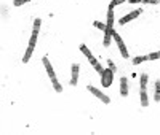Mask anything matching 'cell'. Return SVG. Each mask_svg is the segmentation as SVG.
<instances>
[{
  "mask_svg": "<svg viewBox=\"0 0 160 135\" xmlns=\"http://www.w3.org/2000/svg\"><path fill=\"white\" fill-rule=\"evenodd\" d=\"M51 83H53V88H54V91L56 92H62V86L58 83V80H51Z\"/></svg>",
  "mask_w": 160,
  "mask_h": 135,
  "instance_id": "ac0fdd59",
  "label": "cell"
},
{
  "mask_svg": "<svg viewBox=\"0 0 160 135\" xmlns=\"http://www.w3.org/2000/svg\"><path fill=\"white\" fill-rule=\"evenodd\" d=\"M106 27H114V8H109L107 11V24Z\"/></svg>",
  "mask_w": 160,
  "mask_h": 135,
  "instance_id": "ba28073f",
  "label": "cell"
},
{
  "mask_svg": "<svg viewBox=\"0 0 160 135\" xmlns=\"http://www.w3.org/2000/svg\"><path fill=\"white\" fill-rule=\"evenodd\" d=\"M147 81H149L147 73H143L141 75V89H146V86H147Z\"/></svg>",
  "mask_w": 160,
  "mask_h": 135,
  "instance_id": "5bb4252c",
  "label": "cell"
},
{
  "mask_svg": "<svg viewBox=\"0 0 160 135\" xmlns=\"http://www.w3.org/2000/svg\"><path fill=\"white\" fill-rule=\"evenodd\" d=\"M141 105L143 106H147L149 105V97H147V92H146V89H141Z\"/></svg>",
  "mask_w": 160,
  "mask_h": 135,
  "instance_id": "9c48e42d",
  "label": "cell"
},
{
  "mask_svg": "<svg viewBox=\"0 0 160 135\" xmlns=\"http://www.w3.org/2000/svg\"><path fill=\"white\" fill-rule=\"evenodd\" d=\"M27 2V0H15V2H13V5L15 6H21V5H24Z\"/></svg>",
  "mask_w": 160,
  "mask_h": 135,
  "instance_id": "7402d4cb",
  "label": "cell"
},
{
  "mask_svg": "<svg viewBox=\"0 0 160 135\" xmlns=\"http://www.w3.org/2000/svg\"><path fill=\"white\" fill-rule=\"evenodd\" d=\"M127 2H130V3H140V2H143V0H127Z\"/></svg>",
  "mask_w": 160,
  "mask_h": 135,
  "instance_id": "d4e9b609",
  "label": "cell"
},
{
  "mask_svg": "<svg viewBox=\"0 0 160 135\" xmlns=\"http://www.w3.org/2000/svg\"><path fill=\"white\" fill-rule=\"evenodd\" d=\"M144 3H158L160 0H143Z\"/></svg>",
  "mask_w": 160,
  "mask_h": 135,
  "instance_id": "cb8c5ba5",
  "label": "cell"
},
{
  "mask_svg": "<svg viewBox=\"0 0 160 135\" xmlns=\"http://www.w3.org/2000/svg\"><path fill=\"white\" fill-rule=\"evenodd\" d=\"M120 94L122 97H127L128 95V81H127V78H120Z\"/></svg>",
  "mask_w": 160,
  "mask_h": 135,
  "instance_id": "52a82bcc",
  "label": "cell"
},
{
  "mask_svg": "<svg viewBox=\"0 0 160 135\" xmlns=\"http://www.w3.org/2000/svg\"><path fill=\"white\" fill-rule=\"evenodd\" d=\"M90 62H91V65H93V68H95V70H96V72H98V73H102V72H104V68H102V67L99 65V62H98V61H96L95 57H93V59H90Z\"/></svg>",
  "mask_w": 160,
  "mask_h": 135,
  "instance_id": "30bf717a",
  "label": "cell"
},
{
  "mask_svg": "<svg viewBox=\"0 0 160 135\" xmlns=\"http://www.w3.org/2000/svg\"><path fill=\"white\" fill-rule=\"evenodd\" d=\"M112 38L117 41V45H119V49H120V53H122V57L127 59V57H128V51H127V46H125L123 40L120 38V35L117 33V32H114V33H112Z\"/></svg>",
  "mask_w": 160,
  "mask_h": 135,
  "instance_id": "3957f363",
  "label": "cell"
},
{
  "mask_svg": "<svg viewBox=\"0 0 160 135\" xmlns=\"http://www.w3.org/2000/svg\"><path fill=\"white\" fill-rule=\"evenodd\" d=\"M37 37H39V33L32 32V37H31V40H29V46H35V43H37Z\"/></svg>",
  "mask_w": 160,
  "mask_h": 135,
  "instance_id": "e0dca14e",
  "label": "cell"
},
{
  "mask_svg": "<svg viewBox=\"0 0 160 135\" xmlns=\"http://www.w3.org/2000/svg\"><path fill=\"white\" fill-rule=\"evenodd\" d=\"M155 59H160V51H157V53H151V54L147 56V61H155Z\"/></svg>",
  "mask_w": 160,
  "mask_h": 135,
  "instance_id": "d6986e66",
  "label": "cell"
},
{
  "mask_svg": "<svg viewBox=\"0 0 160 135\" xmlns=\"http://www.w3.org/2000/svg\"><path fill=\"white\" fill-rule=\"evenodd\" d=\"M123 2H127V0H112V2L109 3V8H114V6H117V5H122Z\"/></svg>",
  "mask_w": 160,
  "mask_h": 135,
  "instance_id": "44dd1931",
  "label": "cell"
},
{
  "mask_svg": "<svg viewBox=\"0 0 160 135\" xmlns=\"http://www.w3.org/2000/svg\"><path fill=\"white\" fill-rule=\"evenodd\" d=\"M32 53H34V46H29V48L26 49V54H24V57H23V62H24V64L29 62V59H31Z\"/></svg>",
  "mask_w": 160,
  "mask_h": 135,
  "instance_id": "8fae6325",
  "label": "cell"
},
{
  "mask_svg": "<svg viewBox=\"0 0 160 135\" xmlns=\"http://www.w3.org/2000/svg\"><path fill=\"white\" fill-rule=\"evenodd\" d=\"M107 64H109V68L112 70V72H115V65H114V62H110V61H107Z\"/></svg>",
  "mask_w": 160,
  "mask_h": 135,
  "instance_id": "603a6c76",
  "label": "cell"
},
{
  "mask_svg": "<svg viewBox=\"0 0 160 135\" xmlns=\"http://www.w3.org/2000/svg\"><path fill=\"white\" fill-rule=\"evenodd\" d=\"M93 26L96 27V29H99V30H106V24L99 22V21H95V22H93Z\"/></svg>",
  "mask_w": 160,
  "mask_h": 135,
  "instance_id": "ffe728a7",
  "label": "cell"
},
{
  "mask_svg": "<svg viewBox=\"0 0 160 135\" xmlns=\"http://www.w3.org/2000/svg\"><path fill=\"white\" fill-rule=\"evenodd\" d=\"M42 62H43L45 70H47L48 76H50V80H56V76H54V70H53V67H51V64H50V61H48V57H47V56H43V59H42Z\"/></svg>",
  "mask_w": 160,
  "mask_h": 135,
  "instance_id": "5b68a950",
  "label": "cell"
},
{
  "mask_svg": "<svg viewBox=\"0 0 160 135\" xmlns=\"http://www.w3.org/2000/svg\"><path fill=\"white\" fill-rule=\"evenodd\" d=\"M79 83V65L77 64H72V76H71V84L75 86Z\"/></svg>",
  "mask_w": 160,
  "mask_h": 135,
  "instance_id": "8992f818",
  "label": "cell"
},
{
  "mask_svg": "<svg viewBox=\"0 0 160 135\" xmlns=\"http://www.w3.org/2000/svg\"><path fill=\"white\" fill-rule=\"evenodd\" d=\"M146 61H147V56H138V57L133 59V64H143Z\"/></svg>",
  "mask_w": 160,
  "mask_h": 135,
  "instance_id": "2e32d148",
  "label": "cell"
},
{
  "mask_svg": "<svg viewBox=\"0 0 160 135\" xmlns=\"http://www.w3.org/2000/svg\"><path fill=\"white\" fill-rule=\"evenodd\" d=\"M112 81H114V72L109 67L104 68V72L101 73V84H102V88H109L110 84H112Z\"/></svg>",
  "mask_w": 160,
  "mask_h": 135,
  "instance_id": "6da1fadb",
  "label": "cell"
},
{
  "mask_svg": "<svg viewBox=\"0 0 160 135\" xmlns=\"http://www.w3.org/2000/svg\"><path fill=\"white\" fill-rule=\"evenodd\" d=\"M80 51H82L83 54H85L88 59H93V57H95V56L91 54V51H90V49H88V48H87L85 45H80Z\"/></svg>",
  "mask_w": 160,
  "mask_h": 135,
  "instance_id": "7c38bea8",
  "label": "cell"
},
{
  "mask_svg": "<svg viewBox=\"0 0 160 135\" xmlns=\"http://www.w3.org/2000/svg\"><path fill=\"white\" fill-rule=\"evenodd\" d=\"M27 2H31V0H27Z\"/></svg>",
  "mask_w": 160,
  "mask_h": 135,
  "instance_id": "484cf974",
  "label": "cell"
},
{
  "mask_svg": "<svg viewBox=\"0 0 160 135\" xmlns=\"http://www.w3.org/2000/svg\"><path fill=\"white\" fill-rule=\"evenodd\" d=\"M141 10H136V11H131V13H128V15L127 16H123V18H120V21H119V22H120V26H123V24H127V22H130V21H133V19H136L138 16H140L141 15Z\"/></svg>",
  "mask_w": 160,
  "mask_h": 135,
  "instance_id": "277c9868",
  "label": "cell"
},
{
  "mask_svg": "<svg viewBox=\"0 0 160 135\" xmlns=\"http://www.w3.org/2000/svg\"><path fill=\"white\" fill-rule=\"evenodd\" d=\"M40 26H42V19H35L34 21V30L32 32H35V33H39V30H40Z\"/></svg>",
  "mask_w": 160,
  "mask_h": 135,
  "instance_id": "9a60e30c",
  "label": "cell"
},
{
  "mask_svg": "<svg viewBox=\"0 0 160 135\" xmlns=\"http://www.w3.org/2000/svg\"><path fill=\"white\" fill-rule=\"evenodd\" d=\"M154 99H155V102H160V80L155 81V95H154Z\"/></svg>",
  "mask_w": 160,
  "mask_h": 135,
  "instance_id": "4fadbf2b",
  "label": "cell"
},
{
  "mask_svg": "<svg viewBox=\"0 0 160 135\" xmlns=\"http://www.w3.org/2000/svg\"><path fill=\"white\" fill-rule=\"evenodd\" d=\"M87 89H88L90 92H91L93 95H96V97H98V99H99V100H101L102 103H109V102H110L109 95H106V94H104V92H101L99 89H96L95 86H87Z\"/></svg>",
  "mask_w": 160,
  "mask_h": 135,
  "instance_id": "7a4b0ae2",
  "label": "cell"
}]
</instances>
